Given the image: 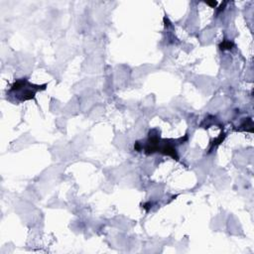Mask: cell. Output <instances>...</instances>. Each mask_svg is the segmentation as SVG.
Wrapping results in <instances>:
<instances>
[{
    "label": "cell",
    "instance_id": "cell-4",
    "mask_svg": "<svg viewBox=\"0 0 254 254\" xmlns=\"http://www.w3.org/2000/svg\"><path fill=\"white\" fill-rule=\"evenodd\" d=\"M224 137H225L224 134H220V136H219L218 138L215 139V141H213V143H212V145H211V149H209V150H212V149L213 148V146H218L220 143H222V141H224Z\"/></svg>",
    "mask_w": 254,
    "mask_h": 254
},
{
    "label": "cell",
    "instance_id": "cell-5",
    "mask_svg": "<svg viewBox=\"0 0 254 254\" xmlns=\"http://www.w3.org/2000/svg\"><path fill=\"white\" fill-rule=\"evenodd\" d=\"M206 3H207V5H208L209 7H212V8H215L218 6V2L217 1H207Z\"/></svg>",
    "mask_w": 254,
    "mask_h": 254
},
{
    "label": "cell",
    "instance_id": "cell-2",
    "mask_svg": "<svg viewBox=\"0 0 254 254\" xmlns=\"http://www.w3.org/2000/svg\"><path fill=\"white\" fill-rule=\"evenodd\" d=\"M46 88L47 84L35 85L30 82L27 79H18L12 84L7 91V98L17 103L24 102L34 99L38 91H45Z\"/></svg>",
    "mask_w": 254,
    "mask_h": 254
},
{
    "label": "cell",
    "instance_id": "cell-1",
    "mask_svg": "<svg viewBox=\"0 0 254 254\" xmlns=\"http://www.w3.org/2000/svg\"><path fill=\"white\" fill-rule=\"evenodd\" d=\"M183 137L174 139H162L158 134L154 135L153 132L150 131L149 137L145 144H141V151L143 150L145 154L151 155L154 153H160L166 156L172 157L174 160L179 161V155H178L176 142L182 140Z\"/></svg>",
    "mask_w": 254,
    "mask_h": 254
},
{
    "label": "cell",
    "instance_id": "cell-3",
    "mask_svg": "<svg viewBox=\"0 0 254 254\" xmlns=\"http://www.w3.org/2000/svg\"><path fill=\"white\" fill-rule=\"evenodd\" d=\"M233 46H234L233 42L228 41V40H224V41H222L219 44V49L221 51H228V50H231Z\"/></svg>",
    "mask_w": 254,
    "mask_h": 254
}]
</instances>
